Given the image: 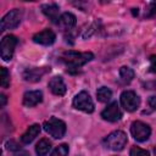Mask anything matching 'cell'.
<instances>
[{
    "instance_id": "1",
    "label": "cell",
    "mask_w": 156,
    "mask_h": 156,
    "mask_svg": "<svg viewBox=\"0 0 156 156\" xmlns=\"http://www.w3.org/2000/svg\"><path fill=\"white\" fill-rule=\"evenodd\" d=\"M94 58V55L91 52H78L73 50H68L61 55L62 62L66 63L68 68H79L80 66L85 65L87 62L91 61Z\"/></svg>"
},
{
    "instance_id": "2",
    "label": "cell",
    "mask_w": 156,
    "mask_h": 156,
    "mask_svg": "<svg viewBox=\"0 0 156 156\" xmlns=\"http://www.w3.org/2000/svg\"><path fill=\"white\" fill-rule=\"evenodd\" d=\"M127 134L122 130H115L110 133L104 140L102 144L105 147L112 150V151H119L122 150L127 144Z\"/></svg>"
},
{
    "instance_id": "3",
    "label": "cell",
    "mask_w": 156,
    "mask_h": 156,
    "mask_svg": "<svg viewBox=\"0 0 156 156\" xmlns=\"http://www.w3.org/2000/svg\"><path fill=\"white\" fill-rule=\"evenodd\" d=\"M43 127H44L45 132L49 133L55 139L62 138L66 133V123L63 121L56 118V117H51L48 121H45Z\"/></svg>"
},
{
    "instance_id": "4",
    "label": "cell",
    "mask_w": 156,
    "mask_h": 156,
    "mask_svg": "<svg viewBox=\"0 0 156 156\" xmlns=\"http://www.w3.org/2000/svg\"><path fill=\"white\" fill-rule=\"evenodd\" d=\"M22 15H23V12L20 9H13L10 12H7L2 17V20H1L0 30L4 32L6 29H13V28H16L20 24L21 20H22Z\"/></svg>"
},
{
    "instance_id": "5",
    "label": "cell",
    "mask_w": 156,
    "mask_h": 156,
    "mask_svg": "<svg viewBox=\"0 0 156 156\" xmlns=\"http://www.w3.org/2000/svg\"><path fill=\"white\" fill-rule=\"evenodd\" d=\"M73 107L77 108V110H80L83 112H87V113H91L95 108L94 102H93L90 95L87 91H80L74 96Z\"/></svg>"
},
{
    "instance_id": "6",
    "label": "cell",
    "mask_w": 156,
    "mask_h": 156,
    "mask_svg": "<svg viewBox=\"0 0 156 156\" xmlns=\"http://www.w3.org/2000/svg\"><path fill=\"white\" fill-rule=\"evenodd\" d=\"M16 45H17V38L12 34L5 35L1 39L0 50H1V58L4 61H10L12 58Z\"/></svg>"
},
{
    "instance_id": "7",
    "label": "cell",
    "mask_w": 156,
    "mask_h": 156,
    "mask_svg": "<svg viewBox=\"0 0 156 156\" xmlns=\"http://www.w3.org/2000/svg\"><path fill=\"white\" fill-rule=\"evenodd\" d=\"M130 133L136 141H145L151 134V128L141 121H134L130 126Z\"/></svg>"
},
{
    "instance_id": "8",
    "label": "cell",
    "mask_w": 156,
    "mask_h": 156,
    "mask_svg": "<svg viewBox=\"0 0 156 156\" xmlns=\"http://www.w3.org/2000/svg\"><path fill=\"white\" fill-rule=\"evenodd\" d=\"M121 105L123 106L124 110L133 112L139 107L140 99L133 90H126L121 94Z\"/></svg>"
},
{
    "instance_id": "9",
    "label": "cell",
    "mask_w": 156,
    "mask_h": 156,
    "mask_svg": "<svg viewBox=\"0 0 156 156\" xmlns=\"http://www.w3.org/2000/svg\"><path fill=\"white\" fill-rule=\"evenodd\" d=\"M101 117L105 121L108 122H117L122 118V112L118 107V104L116 101L111 102L110 105H107V107L101 112Z\"/></svg>"
},
{
    "instance_id": "10",
    "label": "cell",
    "mask_w": 156,
    "mask_h": 156,
    "mask_svg": "<svg viewBox=\"0 0 156 156\" xmlns=\"http://www.w3.org/2000/svg\"><path fill=\"white\" fill-rule=\"evenodd\" d=\"M56 39L55 33L51 29H44L33 37V41L40 45H51Z\"/></svg>"
},
{
    "instance_id": "11",
    "label": "cell",
    "mask_w": 156,
    "mask_h": 156,
    "mask_svg": "<svg viewBox=\"0 0 156 156\" xmlns=\"http://www.w3.org/2000/svg\"><path fill=\"white\" fill-rule=\"evenodd\" d=\"M49 88H50V90H51L52 94L58 95V96L65 95V94H66V90H67L66 84H65L62 77H58V76L52 77V78L50 79V82H49Z\"/></svg>"
},
{
    "instance_id": "12",
    "label": "cell",
    "mask_w": 156,
    "mask_h": 156,
    "mask_svg": "<svg viewBox=\"0 0 156 156\" xmlns=\"http://www.w3.org/2000/svg\"><path fill=\"white\" fill-rule=\"evenodd\" d=\"M43 100V93L40 90H30L24 93L23 95V105L27 107H33L41 102Z\"/></svg>"
},
{
    "instance_id": "13",
    "label": "cell",
    "mask_w": 156,
    "mask_h": 156,
    "mask_svg": "<svg viewBox=\"0 0 156 156\" xmlns=\"http://www.w3.org/2000/svg\"><path fill=\"white\" fill-rule=\"evenodd\" d=\"M76 24V16L71 12H65L60 16L58 21H57V26L62 29V30H68L71 28H73Z\"/></svg>"
},
{
    "instance_id": "14",
    "label": "cell",
    "mask_w": 156,
    "mask_h": 156,
    "mask_svg": "<svg viewBox=\"0 0 156 156\" xmlns=\"http://www.w3.org/2000/svg\"><path fill=\"white\" fill-rule=\"evenodd\" d=\"M50 71V68L48 67H41V68H29L27 69L24 73H23V77L26 80H29V82H38L41 79V77L48 72Z\"/></svg>"
},
{
    "instance_id": "15",
    "label": "cell",
    "mask_w": 156,
    "mask_h": 156,
    "mask_svg": "<svg viewBox=\"0 0 156 156\" xmlns=\"http://www.w3.org/2000/svg\"><path fill=\"white\" fill-rule=\"evenodd\" d=\"M39 133H40V126L39 124H32L26 130V133L21 136V140L24 144H29V143H32L35 139V136H38Z\"/></svg>"
},
{
    "instance_id": "16",
    "label": "cell",
    "mask_w": 156,
    "mask_h": 156,
    "mask_svg": "<svg viewBox=\"0 0 156 156\" xmlns=\"http://www.w3.org/2000/svg\"><path fill=\"white\" fill-rule=\"evenodd\" d=\"M41 10L44 12V15H46L52 22H56L58 21V6L56 4H46V5H43L41 6Z\"/></svg>"
},
{
    "instance_id": "17",
    "label": "cell",
    "mask_w": 156,
    "mask_h": 156,
    "mask_svg": "<svg viewBox=\"0 0 156 156\" xmlns=\"http://www.w3.org/2000/svg\"><path fill=\"white\" fill-rule=\"evenodd\" d=\"M50 149H51V143H50L48 139H41V140L37 144V146H35V151H37V154H38L39 156L46 155Z\"/></svg>"
},
{
    "instance_id": "18",
    "label": "cell",
    "mask_w": 156,
    "mask_h": 156,
    "mask_svg": "<svg viewBox=\"0 0 156 156\" xmlns=\"http://www.w3.org/2000/svg\"><path fill=\"white\" fill-rule=\"evenodd\" d=\"M96 96H98V100L101 101V102H107L111 98H112V91L106 88V87H101L98 89L96 91Z\"/></svg>"
},
{
    "instance_id": "19",
    "label": "cell",
    "mask_w": 156,
    "mask_h": 156,
    "mask_svg": "<svg viewBox=\"0 0 156 156\" xmlns=\"http://www.w3.org/2000/svg\"><path fill=\"white\" fill-rule=\"evenodd\" d=\"M119 77L124 83H129L134 78V71L127 66H123L119 68Z\"/></svg>"
},
{
    "instance_id": "20",
    "label": "cell",
    "mask_w": 156,
    "mask_h": 156,
    "mask_svg": "<svg viewBox=\"0 0 156 156\" xmlns=\"http://www.w3.org/2000/svg\"><path fill=\"white\" fill-rule=\"evenodd\" d=\"M68 155V145L67 144H61L58 145L50 156H67Z\"/></svg>"
},
{
    "instance_id": "21",
    "label": "cell",
    "mask_w": 156,
    "mask_h": 156,
    "mask_svg": "<svg viewBox=\"0 0 156 156\" xmlns=\"http://www.w3.org/2000/svg\"><path fill=\"white\" fill-rule=\"evenodd\" d=\"M1 85L2 88H7L10 85V74L5 67L1 68Z\"/></svg>"
},
{
    "instance_id": "22",
    "label": "cell",
    "mask_w": 156,
    "mask_h": 156,
    "mask_svg": "<svg viewBox=\"0 0 156 156\" xmlns=\"http://www.w3.org/2000/svg\"><path fill=\"white\" fill-rule=\"evenodd\" d=\"M130 156H150L147 150H144L138 146H133L130 149Z\"/></svg>"
},
{
    "instance_id": "23",
    "label": "cell",
    "mask_w": 156,
    "mask_h": 156,
    "mask_svg": "<svg viewBox=\"0 0 156 156\" xmlns=\"http://www.w3.org/2000/svg\"><path fill=\"white\" fill-rule=\"evenodd\" d=\"M149 105L152 110H156V96H150L149 99Z\"/></svg>"
},
{
    "instance_id": "24",
    "label": "cell",
    "mask_w": 156,
    "mask_h": 156,
    "mask_svg": "<svg viewBox=\"0 0 156 156\" xmlns=\"http://www.w3.org/2000/svg\"><path fill=\"white\" fill-rule=\"evenodd\" d=\"M150 61H151L150 68H151V71H155L156 69V56H151L150 57Z\"/></svg>"
},
{
    "instance_id": "25",
    "label": "cell",
    "mask_w": 156,
    "mask_h": 156,
    "mask_svg": "<svg viewBox=\"0 0 156 156\" xmlns=\"http://www.w3.org/2000/svg\"><path fill=\"white\" fill-rule=\"evenodd\" d=\"M7 149H10V150H18V146L16 145V143L15 141H9L7 143Z\"/></svg>"
},
{
    "instance_id": "26",
    "label": "cell",
    "mask_w": 156,
    "mask_h": 156,
    "mask_svg": "<svg viewBox=\"0 0 156 156\" xmlns=\"http://www.w3.org/2000/svg\"><path fill=\"white\" fill-rule=\"evenodd\" d=\"M0 99H1V104H0V106H1V107H4V106H5V104H6V96H5L4 94H1Z\"/></svg>"
},
{
    "instance_id": "27",
    "label": "cell",
    "mask_w": 156,
    "mask_h": 156,
    "mask_svg": "<svg viewBox=\"0 0 156 156\" xmlns=\"http://www.w3.org/2000/svg\"><path fill=\"white\" fill-rule=\"evenodd\" d=\"M146 85H147V87H150V89H156V80L150 82V83H147Z\"/></svg>"
},
{
    "instance_id": "28",
    "label": "cell",
    "mask_w": 156,
    "mask_h": 156,
    "mask_svg": "<svg viewBox=\"0 0 156 156\" xmlns=\"http://www.w3.org/2000/svg\"><path fill=\"white\" fill-rule=\"evenodd\" d=\"M16 156H30L28 152H26V151H20V154H17Z\"/></svg>"
},
{
    "instance_id": "29",
    "label": "cell",
    "mask_w": 156,
    "mask_h": 156,
    "mask_svg": "<svg viewBox=\"0 0 156 156\" xmlns=\"http://www.w3.org/2000/svg\"><path fill=\"white\" fill-rule=\"evenodd\" d=\"M155 155H156V147H155Z\"/></svg>"
}]
</instances>
